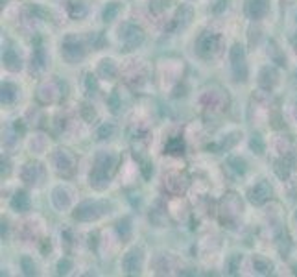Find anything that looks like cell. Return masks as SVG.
I'll return each instance as SVG.
<instances>
[{
  "mask_svg": "<svg viewBox=\"0 0 297 277\" xmlns=\"http://www.w3.org/2000/svg\"><path fill=\"white\" fill-rule=\"evenodd\" d=\"M22 266H24V272L28 274V276H32V274H35V265H32V261H30V257H24V259H22Z\"/></svg>",
  "mask_w": 297,
  "mask_h": 277,
  "instance_id": "obj_16",
  "label": "cell"
},
{
  "mask_svg": "<svg viewBox=\"0 0 297 277\" xmlns=\"http://www.w3.org/2000/svg\"><path fill=\"white\" fill-rule=\"evenodd\" d=\"M268 9L266 6V0H247V6H245V11L247 15L251 17V19H258V17H262Z\"/></svg>",
  "mask_w": 297,
  "mask_h": 277,
  "instance_id": "obj_5",
  "label": "cell"
},
{
  "mask_svg": "<svg viewBox=\"0 0 297 277\" xmlns=\"http://www.w3.org/2000/svg\"><path fill=\"white\" fill-rule=\"evenodd\" d=\"M111 133H113V126H107V124H103L102 128L98 129V137H100V139H105V135H111Z\"/></svg>",
  "mask_w": 297,
  "mask_h": 277,
  "instance_id": "obj_17",
  "label": "cell"
},
{
  "mask_svg": "<svg viewBox=\"0 0 297 277\" xmlns=\"http://www.w3.org/2000/svg\"><path fill=\"white\" fill-rule=\"evenodd\" d=\"M63 54H65V58L67 59H71V54H74V61L76 59H79L81 56H83V50H81V46H79V43H72L71 39L65 43V48H63Z\"/></svg>",
  "mask_w": 297,
  "mask_h": 277,
  "instance_id": "obj_7",
  "label": "cell"
},
{
  "mask_svg": "<svg viewBox=\"0 0 297 277\" xmlns=\"http://www.w3.org/2000/svg\"><path fill=\"white\" fill-rule=\"evenodd\" d=\"M270 196H271V188L266 181H260L251 190V201H255V203H262V201L268 200Z\"/></svg>",
  "mask_w": 297,
  "mask_h": 277,
  "instance_id": "obj_4",
  "label": "cell"
},
{
  "mask_svg": "<svg viewBox=\"0 0 297 277\" xmlns=\"http://www.w3.org/2000/svg\"><path fill=\"white\" fill-rule=\"evenodd\" d=\"M231 59H232V71H234L236 80H245V61H244L242 46H234L232 48Z\"/></svg>",
  "mask_w": 297,
  "mask_h": 277,
  "instance_id": "obj_1",
  "label": "cell"
},
{
  "mask_svg": "<svg viewBox=\"0 0 297 277\" xmlns=\"http://www.w3.org/2000/svg\"><path fill=\"white\" fill-rule=\"evenodd\" d=\"M251 148L255 150L257 154H262V152H264V142H262L260 135H253V139H251Z\"/></svg>",
  "mask_w": 297,
  "mask_h": 277,
  "instance_id": "obj_15",
  "label": "cell"
},
{
  "mask_svg": "<svg viewBox=\"0 0 297 277\" xmlns=\"http://www.w3.org/2000/svg\"><path fill=\"white\" fill-rule=\"evenodd\" d=\"M11 205L15 211H28V207H30V200H28V196L24 192H17L13 196V201Z\"/></svg>",
  "mask_w": 297,
  "mask_h": 277,
  "instance_id": "obj_9",
  "label": "cell"
},
{
  "mask_svg": "<svg viewBox=\"0 0 297 277\" xmlns=\"http://www.w3.org/2000/svg\"><path fill=\"white\" fill-rule=\"evenodd\" d=\"M142 39H144V35H142V32L137 28V26L126 24V33L122 35V41L126 43L128 48H135V46H139L142 43Z\"/></svg>",
  "mask_w": 297,
  "mask_h": 277,
  "instance_id": "obj_2",
  "label": "cell"
},
{
  "mask_svg": "<svg viewBox=\"0 0 297 277\" xmlns=\"http://www.w3.org/2000/svg\"><path fill=\"white\" fill-rule=\"evenodd\" d=\"M124 266L128 272H139V266H141V252L133 250L131 253H128V257L124 261Z\"/></svg>",
  "mask_w": 297,
  "mask_h": 277,
  "instance_id": "obj_8",
  "label": "cell"
},
{
  "mask_svg": "<svg viewBox=\"0 0 297 277\" xmlns=\"http://www.w3.org/2000/svg\"><path fill=\"white\" fill-rule=\"evenodd\" d=\"M13 100H15V87L11 84H4L2 85V102L11 103Z\"/></svg>",
  "mask_w": 297,
  "mask_h": 277,
  "instance_id": "obj_10",
  "label": "cell"
},
{
  "mask_svg": "<svg viewBox=\"0 0 297 277\" xmlns=\"http://www.w3.org/2000/svg\"><path fill=\"white\" fill-rule=\"evenodd\" d=\"M2 61H4L7 69H11V71L20 69V58L15 54L13 48H6V50H4V54H2Z\"/></svg>",
  "mask_w": 297,
  "mask_h": 277,
  "instance_id": "obj_6",
  "label": "cell"
},
{
  "mask_svg": "<svg viewBox=\"0 0 297 277\" xmlns=\"http://www.w3.org/2000/svg\"><path fill=\"white\" fill-rule=\"evenodd\" d=\"M218 46V37L213 35V33H205L201 35L200 41H198V50L203 54V56H211Z\"/></svg>",
  "mask_w": 297,
  "mask_h": 277,
  "instance_id": "obj_3",
  "label": "cell"
},
{
  "mask_svg": "<svg viewBox=\"0 0 297 277\" xmlns=\"http://www.w3.org/2000/svg\"><path fill=\"white\" fill-rule=\"evenodd\" d=\"M58 268H59V274H67L69 272V268H71V261H59V265H58Z\"/></svg>",
  "mask_w": 297,
  "mask_h": 277,
  "instance_id": "obj_18",
  "label": "cell"
},
{
  "mask_svg": "<svg viewBox=\"0 0 297 277\" xmlns=\"http://www.w3.org/2000/svg\"><path fill=\"white\" fill-rule=\"evenodd\" d=\"M118 9H120L118 2H111V4H107V7L103 9V19H105V20H113V19H115V15L118 13Z\"/></svg>",
  "mask_w": 297,
  "mask_h": 277,
  "instance_id": "obj_11",
  "label": "cell"
},
{
  "mask_svg": "<svg viewBox=\"0 0 297 277\" xmlns=\"http://www.w3.org/2000/svg\"><path fill=\"white\" fill-rule=\"evenodd\" d=\"M229 165H232V170H234V172H238V174H244L245 172V163L242 161V159H238V157L229 159Z\"/></svg>",
  "mask_w": 297,
  "mask_h": 277,
  "instance_id": "obj_14",
  "label": "cell"
},
{
  "mask_svg": "<svg viewBox=\"0 0 297 277\" xmlns=\"http://www.w3.org/2000/svg\"><path fill=\"white\" fill-rule=\"evenodd\" d=\"M255 266H257L258 272H262V274H268V272H271V263L264 261L262 257H255Z\"/></svg>",
  "mask_w": 297,
  "mask_h": 277,
  "instance_id": "obj_13",
  "label": "cell"
},
{
  "mask_svg": "<svg viewBox=\"0 0 297 277\" xmlns=\"http://www.w3.org/2000/svg\"><path fill=\"white\" fill-rule=\"evenodd\" d=\"M166 150L170 154H179V152H183V141L181 139H172V141L168 142Z\"/></svg>",
  "mask_w": 297,
  "mask_h": 277,
  "instance_id": "obj_12",
  "label": "cell"
}]
</instances>
